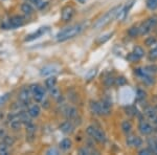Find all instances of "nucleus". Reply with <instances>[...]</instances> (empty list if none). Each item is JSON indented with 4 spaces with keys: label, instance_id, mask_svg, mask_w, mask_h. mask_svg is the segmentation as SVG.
Returning a JSON list of instances; mask_svg holds the SVG:
<instances>
[{
    "label": "nucleus",
    "instance_id": "39",
    "mask_svg": "<svg viewBox=\"0 0 157 155\" xmlns=\"http://www.w3.org/2000/svg\"><path fill=\"white\" fill-rule=\"evenodd\" d=\"M46 154L47 155H58V154H59V151H58L57 149H55V148H50V149H48L46 151Z\"/></svg>",
    "mask_w": 157,
    "mask_h": 155
},
{
    "label": "nucleus",
    "instance_id": "42",
    "mask_svg": "<svg viewBox=\"0 0 157 155\" xmlns=\"http://www.w3.org/2000/svg\"><path fill=\"white\" fill-rule=\"evenodd\" d=\"M80 154H83V155H85V154H91V151H90L89 149L84 148V149H81L80 150Z\"/></svg>",
    "mask_w": 157,
    "mask_h": 155
},
{
    "label": "nucleus",
    "instance_id": "22",
    "mask_svg": "<svg viewBox=\"0 0 157 155\" xmlns=\"http://www.w3.org/2000/svg\"><path fill=\"white\" fill-rule=\"evenodd\" d=\"M146 6L151 11H155L157 9V0H147Z\"/></svg>",
    "mask_w": 157,
    "mask_h": 155
},
{
    "label": "nucleus",
    "instance_id": "40",
    "mask_svg": "<svg viewBox=\"0 0 157 155\" xmlns=\"http://www.w3.org/2000/svg\"><path fill=\"white\" fill-rule=\"evenodd\" d=\"M150 57H151V59H157V48H155V49H153V50H151Z\"/></svg>",
    "mask_w": 157,
    "mask_h": 155
},
{
    "label": "nucleus",
    "instance_id": "31",
    "mask_svg": "<svg viewBox=\"0 0 157 155\" xmlns=\"http://www.w3.org/2000/svg\"><path fill=\"white\" fill-rule=\"evenodd\" d=\"M50 95H52V98L55 99H58L60 96V90L58 89L56 86H54L52 88H50Z\"/></svg>",
    "mask_w": 157,
    "mask_h": 155
},
{
    "label": "nucleus",
    "instance_id": "3",
    "mask_svg": "<svg viewBox=\"0 0 157 155\" xmlns=\"http://www.w3.org/2000/svg\"><path fill=\"white\" fill-rule=\"evenodd\" d=\"M86 131H87L88 135L93 137V138H94L97 141H98V143H104V141H106V136H105V134H104V132L101 131L100 129H98L97 127L89 126L87 129H86Z\"/></svg>",
    "mask_w": 157,
    "mask_h": 155
},
{
    "label": "nucleus",
    "instance_id": "5",
    "mask_svg": "<svg viewBox=\"0 0 157 155\" xmlns=\"http://www.w3.org/2000/svg\"><path fill=\"white\" fill-rule=\"evenodd\" d=\"M9 23L11 25V29H16V27L22 26V25L24 24V19H23V17L17 15V16H14L10 19Z\"/></svg>",
    "mask_w": 157,
    "mask_h": 155
},
{
    "label": "nucleus",
    "instance_id": "10",
    "mask_svg": "<svg viewBox=\"0 0 157 155\" xmlns=\"http://www.w3.org/2000/svg\"><path fill=\"white\" fill-rule=\"evenodd\" d=\"M73 14H75V10L72 9L71 6H66L63 9L62 11V19L64 21H68L72 18Z\"/></svg>",
    "mask_w": 157,
    "mask_h": 155
},
{
    "label": "nucleus",
    "instance_id": "44",
    "mask_svg": "<svg viewBox=\"0 0 157 155\" xmlns=\"http://www.w3.org/2000/svg\"><path fill=\"white\" fill-rule=\"evenodd\" d=\"M153 119H154V123H155L156 125H157V116H155V118H154Z\"/></svg>",
    "mask_w": 157,
    "mask_h": 155
},
{
    "label": "nucleus",
    "instance_id": "4",
    "mask_svg": "<svg viewBox=\"0 0 157 155\" xmlns=\"http://www.w3.org/2000/svg\"><path fill=\"white\" fill-rule=\"evenodd\" d=\"M157 25V19L156 18H150L147 21L144 22L139 27V34L140 35H147L149 32H151V29L153 27H155Z\"/></svg>",
    "mask_w": 157,
    "mask_h": 155
},
{
    "label": "nucleus",
    "instance_id": "36",
    "mask_svg": "<svg viewBox=\"0 0 157 155\" xmlns=\"http://www.w3.org/2000/svg\"><path fill=\"white\" fill-rule=\"evenodd\" d=\"M105 84L107 86H112L113 84H115V79L111 78V77H108L105 79Z\"/></svg>",
    "mask_w": 157,
    "mask_h": 155
},
{
    "label": "nucleus",
    "instance_id": "8",
    "mask_svg": "<svg viewBox=\"0 0 157 155\" xmlns=\"http://www.w3.org/2000/svg\"><path fill=\"white\" fill-rule=\"evenodd\" d=\"M101 105V115H107L110 113L111 110V103L107 100H104L102 102H100Z\"/></svg>",
    "mask_w": 157,
    "mask_h": 155
},
{
    "label": "nucleus",
    "instance_id": "19",
    "mask_svg": "<svg viewBox=\"0 0 157 155\" xmlns=\"http://www.w3.org/2000/svg\"><path fill=\"white\" fill-rule=\"evenodd\" d=\"M112 35H113V33H108V34L103 35V36H101V37L97 40V43H98V44H103V43L107 42L108 40L110 39L111 37H112Z\"/></svg>",
    "mask_w": 157,
    "mask_h": 155
},
{
    "label": "nucleus",
    "instance_id": "46",
    "mask_svg": "<svg viewBox=\"0 0 157 155\" xmlns=\"http://www.w3.org/2000/svg\"><path fill=\"white\" fill-rule=\"evenodd\" d=\"M29 1H30V0H29Z\"/></svg>",
    "mask_w": 157,
    "mask_h": 155
},
{
    "label": "nucleus",
    "instance_id": "24",
    "mask_svg": "<svg viewBox=\"0 0 157 155\" xmlns=\"http://www.w3.org/2000/svg\"><path fill=\"white\" fill-rule=\"evenodd\" d=\"M145 113H146V115L148 116V118H154L156 116V110L154 109L153 107H149V108H147L146 109V111H145Z\"/></svg>",
    "mask_w": 157,
    "mask_h": 155
},
{
    "label": "nucleus",
    "instance_id": "1",
    "mask_svg": "<svg viewBox=\"0 0 157 155\" xmlns=\"http://www.w3.org/2000/svg\"><path fill=\"white\" fill-rule=\"evenodd\" d=\"M83 29H84V25H82V24L72 25V26H69V27H67V29L61 30L59 34L56 36V38H57V40L59 42L66 41V40L71 39V38L78 35Z\"/></svg>",
    "mask_w": 157,
    "mask_h": 155
},
{
    "label": "nucleus",
    "instance_id": "15",
    "mask_svg": "<svg viewBox=\"0 0 157 155\" xmlns=\"http://www.w3.org/2000/svg\"><path fill=\"white\" fill-rule=\"evenodd\" d=\"M27 113H29V116H32V118H37V116H39V114H40V107L38 105L30 106Z\"/></svg>",
    "mask_w": 157,
    "mask_h": 155
},
{
    "label": "nucleus",
    "instance_id": "28",
    "mask_svg": "<svg viewBox=\"0 0 157 155\" xmlns=\"http://www.w3.org/2000/svg\"><path fill=\"white\" fill-rule=\"evenodd\" d=\"M95 75H97V68H93V69L89 70V72L86 73L85 79L87 81H90V80H92V79L95 77Z\"/></svg>",
    "mask_w": 157,
    "mask_h": 155
},
{
    "label": "nucleus",
    "instance_id": "13",
    "mask_svg": "<svg viewBox=\"0 0 157 155\" xmlns=\"http://www.w3.org/2000/svg\"><path fill=\"white\" fill-rule=\"evenodd\" d=\"M29 98H30L29 90L27 89V88L22 89L19 95V100L21 102H23V103H29Z\"/></svg>",
    "mask_w": 157,
    "mask_h": 155
},
{
    "label": "nucleus",
    "instance_id": "37",
    "mask_svg": "<svg viewBox=\"0 0 157 155\" xmlns=\"http://www.w3.org/2000/svg\"><path fill=\"white\" fill-rule=\"evenodd\" d=\"M3 143L6 144L7 146H12V145L14 144V139H13L11 136H6V137H4Z\"/></svg>",
    "mask_w": 157,
    "mask_h": 155
},
{
    "label": "nucleus",
    "instance_id": "41",
    "mask_svg": "<svg viewBox=\"0 0 157 155\" xmlns=\"http://www.w3.org/2000/svg\"><path fill=\"white\" fill-rule=\"evenodd\" d=\"M7 98H9V95H4L2 96H0V106L2 105V104H4L7 100Z\"/></svg>",
    "mask_w": 157,
    "mask_h": 155
},
{
    "label": "nucleus",
    "instance_id": "33",
    "mask_svg": "<svg viewBox=\"0 0 157 155\" xmlns=\"http://www.w3.org/2000/svg\"><path fill=\"white\" fill-rule=\"evenodd\" d=\"M126 83H127V81H126V79L124 77H118L115 79V84L118 86H123V85H125Z\"/></svg>",
    "mask_w": 157,
    "mask_h": 155
},
{
    "label": "nucleus",
    "instance_id": "25",
    "mask_svg": "<svg viewBox=\"0 0 157 155\" xmlns=\"http://www.w3.org/2000/svg\"><path fill=\"white\" fill-rule=\"evenodd\" d=\"M121 129H123L124 132L128 133V132H130L131 129H132V125H131L130 122L125 121V122H123V124H121Z\"/></svg>",
    "mask_w": 157,
    "mask_h": 155
},
{
    "label": "nucleus",
    "instance_id": "11",
    "mask_svg": "<svg viewBox=\"0 0 157 155\" xmlns=\"http://www.w3.org/2000/svg\"><path fill=\"white\" fill-rule=\"evenodd\" d=\"M138 128H139V131L143 134H145V135H148V134H150L151 132L153 131L152 126L149 123H147V122H140Z\"/></svg>",
    "mask_w": 157,
    "mask_h": 155
},
{
    "label": "nucleus",
    "instance_id": "45",
    "mask_svg": "<svg viewBox=\"0 0 157 155\" xmlns=\"http://www.w3.org/2000/svg\"><path fill=\"white\" fill-rule=\"evenodd\" d=\"M78 2H80V3H84V2L86 1V0H78Z\"/></svg>",
    "mask_w": 157,
    "mask_h": 155
},
{
    "label": "nucleus",
    "instance_id": "30",
    "mask_svg": "<svg viewBox=\"0 0 157 155\" xmlns=\"http://www.w3.org/2000/svg\"><path fill=\"white\" fill-rule=\"evenodd\" d=\"M133 52L136 56H137V57H139V58H143L144 55H145V50H144L140 46H136L135 48H134V52Z\"/></svg>",
    "mask_w": 157,
    "mask_h": 155
},
{
    "label": "nucleus",
    "instance_id": "26",
    "mask_svg": "<svg viewBox=\"0 0 157 155\" xmlns=\"http://www.w3.org/2000/svg\"><path fill=\"white\" fill-rule=\"evenodd\" d=\"M149 148L151 149V151L154 154H157V141L156 139H151L149 141Z\"/></svg>",
    "mask_w": 157,
    "mask_h": 155
},
{
    "label": "nucleus",
    "instance_id": "23",
    "mask_svg": "<svg viewBox=\"0 0 157 155\" xmlns=\"http://www.w3.org/2000/svg\"><path fill=\"white\" fill-rule=\"evenodd\" d=\"M30 90L33 91V93H45L44 89L38 84H34V85L30 86Z\"/></svg>",
    "mask_w": 157,
    "mask_h": 155
},
{
    "label": "nucleus",
    "instance_id": "20",
    "mask_svg": "<svg viewBox=\"0 0 157 155\" xmlns=\"http://www.w3.org/2000/svg\"><path fill=\"white\" fill-rule=\"evenodd\" d=\"M56 84H57V78L56 77H49L45 81V85H46V87L49 88V89L54 87V86H56Z\"/></svg>",
    "mask_w": 157,
    "mask_h": 155
},
{
    "label": "nucleus",
    "instance_id": "21",
    "mask_svg": "<svg viewBox=\"0 0 157 155\" xmlns=\"http://www.w3.org/2000/svg\"><path fill=\"white\" fill-rule=\"evenodd\" d=\"M128 35L130 37H132V38H135L136 36H138V35H139V27H137V26L130 27L129 30H128Z\"/></svg>",
    "mask_w": 157,
    "mask_h": 155
},
{
    "label": "nucleus",
    "instance_id": "18",
    "mask_svg": "<svg viewBox=\"0 0 157 155\" xmlns=\"http://www.w3.org/2000/svg\"><path fill=\"white\" fill-rule=\"evenodd\" d=\"M21 11L24 13V14L26 15H32L33 12H34V9H33V6H30L29 3H27V2H25L21 6Z\"/></svg>",
    "mask_w": 157,
    "mask_h": 155
},
{
    "label": "nucleus",
    "instance_id": "35",
    "mask_svg": "<svg viewBox=\"0 0 157 155\" xmlns=\"http://www.w3.org/2000/svg\"><path fill=\"white\" fill-rule=\"evenodd\" d=\"M45 96V93H34V99L37 102H42Z\"/></svg>",
    "mask_w": 157,
    "mask_h": 155
},
{
    "label": "nucleus",
    "instance_id": "14",
    "mask_svg": "<svg viewBox=\"0 0 157 155\" xmlns=\"http://www.w3.org/2000/svg\"><path fill=\"white\" fill-rule=\"evenodd\" d=\"M65 115H66L67 118H70V119H73L77 118L78 115V110L75 108L73 107H67L66 109H65Z\"/></svg>",
    "mask_w": 157,
    "mask_h": 155
},
{
    "label": "nucleus",
    "instance_id": "6",
    "mask_svg": "<svg viewBox=\"0 0 157 155\" xmlns=\"http://www.w3.org/2000/svg\"><path fill=\"white\" fill-rule=\"evenodd\" d=\"M47 30H48L47 27H41V29H39L37 32H35L34 34H30V35H29V36H26V38H25V41H32V40L38 39V38L43 36Z\"/></svg>",
    "mask_w": 157,
    "mask_h": 155
},
{
    "label": "nucleus",
    "instance_id": "34",
    "mask_svg": "<svg viewBox=\"0 0 157 155\" xmlns=\"http://www.w3.org/2000/svg\"><path fill=\"white\" fill-rule=\"evenodd\" d=\"M145 98H146L145 91L140 90V89H138L137 91H136V99H137V100H144Z\"/></svg>",
    "mask_w": 157,
    "mask_h": 155
},
{
    "label": "nucleus",
    "instance_id": "32",
    "mask_svg": "<svg viewBox=\"0 0 157 155\" xmlns=\"http://www.w3.org/2000/svg\"><path fill=\"white\" fill-rule=\"evenodd\" d=\"M140 58L137 57L134 52H131V54H129L127 56V60L129 61V62H136V61H138Z\"/></svg>",
    "mask_w": 157,
    "mask_h": 155
},
{
    "label": "nucleus",
    "instance_id": "9",
    "mask_svg": "<svg viewBox=\"0 0 157 155\" xmlns=\"http://www.w3.org/2000/svg\"><path fill=\"white\" fill-rule=\"evenodd\" d=\"M141 144H143V141H141V138L138 136L131 135L127 138V145L130 147H136V148H137V147L141 146Z\"/></svg>",
    "mask_w": 157,
    "mask_h": 155
},
{
    "label": "nucleus",
    "instance_id": "43",
    "mask_svg": "<svg viewBox=\"0 0 157 155\" xmlns=\"http://www.w3.org/2000/svg\"><path fill=\"white\" fill-rule=\"evenodd\" d=\"M153 43H155V39H153V38H150L146 41L147 45H153Z\"/></svg>",
    "mask_w": 157,
    "mask_h": 155
},
{
    "label": "nucleus",
    "instance_id": "12",
    "mask_svg": "<svg viewBox=\"0 0 157 155\" xmlns=\"http://www.w3.org/2000/svg\"><path fill=\"white\" fill-rule=\"evenodd\" d=\"M60 129L62 132H64V133H71V132L73 131V125L70 122H64V123L61 124L60 126Z\"/></svg>",
    "mask_w": 157,
    "mask_h": 155
},
{
    "label": "nucleus",
    "instance_id": "27",
    "mask_svg": "<svg viewBox=\"0 0 157 155\" xmlns=\"http://www.w3.org/2000/svg\"><path fill=\"white\" fill-rule=\"evenodd\" d=\"M11 127L14 130H18V129H20V127H21V121L19 118L13 119V121H11Z\"/></svg>",
    "mask_w": 157,
    "mask_h": 155
},
{
    "label": "nucleus",
    "instance_id": "2",
    "mask_svg": "<svg viewBox=\"0 0 157 155\" xmlns=\"http://www.w3.org/2000/svg\"><path fill=\"white\" fill-rule=\"evenodd\" d=\"M121 7H123L121 6H114L113 9H111L110 11H108L104 16H102L100 19L97 20V22L93 25V27H94V29H101V27L105 26L106 24L109 23L111 20L114 19L115 17L117 16V14L120 13Z\"/></svg>",
    "mask_w": 157,
    "mask_h": 155
},
{
    "label": "nucleus",
    "instance_id": "7",
    "mask_svg": "<svg viewBox=\"0 0 157 155\" xmlns=\"http://www.w3.org/2000/svg\"><path fill=\"white\" fill-rule=\"evenodd\" d=\"M58 72V68L56 66H52V65H47V66H44L41 70H40V75L42 77H46V76H50L52 73H56Z\"/></svg>",
    "mask_w": 157,
    "mask_h": 155
},
{
    "label": "nucleus",
    "instance_id": "16",
    "mask_svg": "<svg viewBox=\"0 0 157 155\" xmlns=\"http://www.w3.org/2000/svg\"><path fill=\"white\" fill-rule=\"evenodd\" d=\"M90 110L92 111V113L101 115V105H100V102H91V103H90Z\"/></svg>",
    "mask_w": 157,
    "mask_h": 155
},
{
    "label": "nucleus",
    "instance_id": "29",
    "mask_svg": "<svg viewBox=\"0 0 157 155\" xmlns=\"http://www.w3.org/2000/svg\"><path fill=\"white\" fill-rule=\"evenodd\" d=\"M7 145L4 143L0 144V155H6L9 153V148H7Z\"/></svg>",
    "mask_w": 157,
    "mask_h": 155
},
{
    "label": "nucleus",
    "instance_id": "38",
    "mask_svg": "<svg viewBox=\"0 0 157 155\" xmlns=\"http://www.w3.org/2000/svg\"><path fill=\"white\" fill-rule=\"evenodd\" d=\"M139 154L140 155H150V154H153V152L151 151L150 148H146V149H143L139 151Z\"/></svg>",
    "mask_w": 157,
    "mask_h": 155
},
{
    "label": "nucleus",
    "instance_id": "17",
    "mask_svg": "<svg viewBox=\"0 0 157 155\" xmlns=\"http://www.w3.org/2000/svg\"><path fill=\"white\" fill-rule=\"evenodd\" d=\"M60 148L63 150V151H67L71 148V141L69 138H64L63 141H61L60 143Z\"/></svg>",
    "mask_w": 157,
    "mask_h": 155
}]
</instances>
